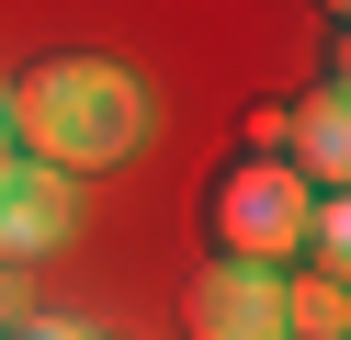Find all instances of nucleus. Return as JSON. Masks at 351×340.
Listing matches in <instances>:
<instances>
[{
	"instance_id": "nucleus-2",
	"label": "nucleus",
	"mask_w": 351,
	"mask_h": 340,
	"mask_svg": "<svg viewBox=\"0 0 351 340\" xmlns=\"http://www.w3.org/2000/svg\"><path fill=\"white\" fill-rule=\"evenodd\" d=\"M306 227H317V193H306L283 159H238V170L215 181V261L295 272L306 261Z\"/></svg>"
},
{
	"instance_id": "nucleus-5",
	"label": "nucleus",
	"mask_w": 351,
	"mask_h": 340,
	"mask_svg": "<svg viewBox=\"0 0 351 340\" xmlns=\"http://www.w3.org/2000/svg\"><path fill=\"white\" fill-rule=\"evenodd\" d=\"M283 170H295L306 193H340V170H351V102H340V80H317L306 102H283Z\"/></svg>"
},
{
	"instance_id": "nucleus-11",
	"label": "nucleus",
	"mask_w": 351,
	"mask_h": 340,
	"mask_svg": "<svg viewBox=\"0 0 351 340\" xmlns=\"http://www.w3.org/2000/svg\"><path fill=\"white\" fill-rule=\"evenodd\" d=\"M317 12H328V23H340V12H351V0H317Z\"/></svg>"
},
{
	"instance_id": "nucleus-8",
	"label": "nucleus",
	"mask_w": 351,
	"mask_h": 340,
	"mask_svg": "<svg viewBox=\"0 0 351 340\" xmlns=\"http://www.w3.org/2000/svg\"><path fill=\"white\" fill-rule=\"evenodd\" d=\"M23 317H34V306H23V272H0V340L23 329Z\"/></svg>"
},
{
	"instance_id": "nucleus-7",
	"label": "nucleus",
	"mask_w": 351,
	"mask_h": 340,
	"mask_svg": "<svg viewBox=\"0 0 351 340\" xmlns=\"http://www.w3.org/2000/svg\"><path fill=\"white\" fill-rule=\"evenodd\" d=\"M250 159H283V102H250Z\"/></svg>"
},
{
	"instance_id": "nucleus-4",
	"label": "nucleus",
	"mask_w": 351,
	"mask_h": 340,
	"mask_svg": "<svg viewBox=\"0 0 351 340\" xmlns=\"http://www.w3.org/2000/svg\"><path fill=\"white\" fill-rule=\"evenodd\" d=\"M69 216H80V181L46 170V159H12V170H0V272L46 261V249L69 238Z\"/></svg>"
},
{
	"instance_id": "nucleus-3",
	"label": "nucleus",
	"mask_w": 351,
	"mask_h": 340,
	"mask_svg": "<svg viewBox=\"0 0 351 340\" xmlns=\"http://www.w3.org/2000/svg\"><path fill=\"white\" fill-rule=\"evenodd\" d=\"M182 329L193 340H283V272L261 261H204L182 295Z\"/></svg>"
},
{
	"instance_id": "nucleus-9",
	"label": "nucleus",
	"mask_w": 351,
	"mask_h": 340,
	"mask_svg": "<svg viewBox=\"0 0 351 340\" xmlns=\"http://www.w3.org/2000/svg\"><path fill=\"white\" fill-rule=\"evenodd\" d=\"M23 340H102V329H80V317H23Z\"/></svg>"
},
{
	"instance_id": "nucleus-12",
	"label": "nucleus",
	"mask_w": 351,
	"mask_h": 340,
	"mask_svg": "<svg viewBox=\"0 0 351 340\" xmlns=\"http://www.w3.org/2000/svg\"><path fill=\"white\" fill-rule=\"evenodd\" d=\"M12 340H23V329H12Z\"/></svg>"
},
{
	"instance_id": "nucleus-1",
	"label": "nucleus",
	"mask_w": 351,
	"mask_h": 340,
	"mask_svg": "<svg viewBox=\"0 0 351 340\" xmlns=\"http://www.w3.org/2000/svg\"><path fill=\"white\" fill-rule=\"evenodd\" d=\"M12 148L69 181L114 170V159L147 148V80L125 57H34L12 80Z\"/></svg>"
},
{
	"instance_id": "nucleus-10",
	"label": "nucleus",
	"mask_w": 351,
	"mask_h": 340,
	"mask_svg": "<svg viewBox=\"0 0 351 340\" xmlns=\"http://www.w3.org/2000/svg\"><path fill=\"white\" fill-rule=\"evenodd\" d=\"M12 159H23V148H12V91H0V170H12Z\"/></svg>"
},
{
	"instance_id": "nucleus-6",
	"label": "nucleus",
	"mask_w": 351,
	"mask_h": 340,
	"mask_svg": "<svg viewBox=\"0 0 351 340\" xmlns=\"http://www.w3.org/2000/svg\"><path fill=\"white\" fill-rule=\"evenodd\" d=\"M340 329H351V295H340V272L295 261V272H283V340H340Z\"/></svg>"
}]
</instances>
